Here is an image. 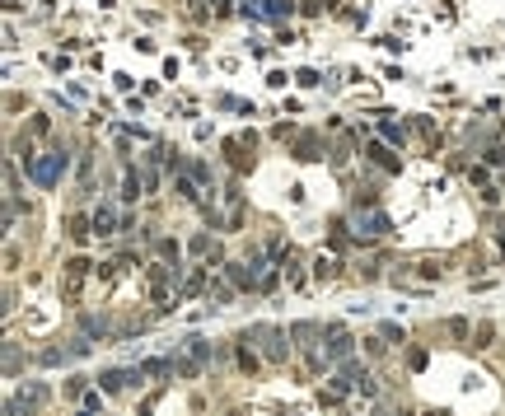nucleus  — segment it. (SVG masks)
<instances>
[{
    "mask_svg": "<svg viewBox=\"0 0 505 416\" xmlns=\"http://www.w3.org/2000/svg\"><path fill=\"white\" fill-rule=\"evenodd\" d=\"M131 379H141V374H131V370H108V374H103V388H108V393H122Z\"/></svg>",
    "mask_w": 505,
    "mask_h": 416,
    "instance_id": "f257e3e1",
    "label": "nucleus"
},
{
    "mask_svg": "<svg viewBox=\"0 0 505 416\" xmlns=\"http://www.w3.org/2000/svg\"><path fill=\"white\" fill-rule=\"evenodd\" d=\"M332 271H337V262H332V258H318V262H314V276H318V281H327Z\"/></svg>",
    "mask_w": 505,
    "mask_h": 416,
    "instance_id": "6e6552de",
    "label": "nucleus"
},
{
    "mask_svg": "<svg viewBox=\"0 0 505 416\" xmlns=\"http://www.w3.org/2000/svg\"><path fill=\"white\" fill-rule=\"evenodd\" d=\"M370 159H374V164H384V169H398V159H393L389 150L379 146V141H374V146H370Z\"/></svg>",
    "mask_w": 505,
    "mask_h": 416,
    "instance_id": "0eeeda50",
    "label": "nucleus"
},
{
    "mask_svg": "<svg viewBox=\"0 0 505 416\" xmlns=\"http://www.w3.org/2000/svg\"><path fill=\"white\" fill-rule=\"evenodd\" d=\"M304 84V89H314V84H323V80H318V70H300V75H295Z\"/></svg>",
    "mask_w": 505,
    "mask_h": 416,
    "instance_id": "9d476101",
    "label": "nucleus"
},
{
    "mask_svg": "<svg viewBox=\"0 0 505 416\" xmlns=\"http://www.w3.org/2000/svg\"><path fill=\"white\" fill-rule=\"evenodd\" d=\"M379 131H384V141H389V146H407V126H403V122L384 117V122H379Z\"/></svg>",
    "mask_w": 505,
    "mask_h": 416,
    "instance_id": "f03ea898",
    "label": "nucleus"
},
{
    "mask_svg": "<svg viewBox=\"0 0 505 416\" xmlns=\"http://www.w3.org/2000/svg\"><path fill=\"white\" fill-rule=\"evenodd\" d=\"M286 80H290L286 70H271V75H267V84H271V89H286Z\"/></svg>",
    "mask_w": 505,
    "mask_h": 416,
    "instance_id": "4468645a",
    "label": "nucleus"
},
{
    "mask_svg": "<svg viewBox=\"0 0 505 416\" xmlns=\"http://www.w3.org/2000/svg\"><path fill=\"white\" fill-rule=\"evenodd\" d=\"M295 159H304V164H314V159H323V155H318V141H314V136H304L300 146H295Z\"/></svg>",
    "mask_w": 505,
    "mask_h": 416,
    "instance_id": "20e7f679",
    "label": "nucleus"
},
{
    "mask_svg": "<svg viewBox=\"0 0 505 416\" xmlns=\"http://www.w3.org/2000/svg\"><path fill=\"white\" fill-rule=\"evenodd\" d=\"M295 0H267V19H290Z\"/></svg>",
    "mask_w": 505,
    "mask_h": 416,
    "instance_id": "39448f33",
    "label": "nucleus"
},
{
    "mask_svg": "<svg viewBox=\"0 0 505 416\" xmlns=\"http://www.w3.org/2000/svg\"><path fill=\"white\" fill-rule=\"evenodd\" d=\"M492 337H496V327L482 323V327H477V341H472V346H492Z\"/></svg>",
    "mask_w": 505,
    "mask_h": 416,
    "instance_id": "1a4fd4ad",
    "label": "nucleus"
},
{
    "mask_svg": "<svg viewBox=\"0 0 505 416\" xmlns=\"http://www.w3.org/2000/svg\"><path fill=\"white\" fill-rule=\"evenodd\" d=\"M351 351V337L342 332V327H332V341H327V360H342Z\"/></svg>",
    "mask_w": 505,
    "mask_h": 416,
    "instance_id": "7ed1b4c3",
    "label": "nucleus"
},
{
    "mask_svg": "<svg viewBox=\"0 0 505 416\" xmlns=\"http://www.w3.org/2000/svg\"><path fill=\"white\" fill-rule=\"evenodd\" d=\"M239 365H244V370H258V356H253V351L244 346V351H239Z\"/></svg>",
    "mask_w": 505,
    "mask_h": 416,
    "instance_id": "f8f14e48",
    "label": "nucleus"
},
{
    "mask_svg": "<svg viewBox=\"0 0 505 416\" xmlns=\"http://www.w3.org/2000/svg\"><path fill=\"white\" fill-rule=\"evenodd\" d=\"M159 253H164L168 262H178V243H173V239H164V243H159Z\"/></svg>",
    "mask_w": 505,
    "mask_h": 416,
    "instance_id": "ddd939ff",
    "label": "nucleus"
},
{
    "mask_svg": "<svg viewBox=\"0 0 505 416\" xmlns=\"http://www.w3.org/2000/svg\"><path fill=\"white\" fill-rule=\"evenodd\" d=\"M487 159H492L496 169H505V146H492V150H487Z\"/></svg>",
    "mask_w": 505,
    "mask_h": 416,
    "instance_id": "9b49d317",
    "label": "nucleus"
},
{
    "mask_svg": "<svg viewBox=\"0 0 505 416\" xmlns=\"http://www.w3.org/2000/svg\"><path fill=\"white\" fill-rule=\"evenodd\" d=\"M112 220H117L112 206H99V211H94V229H99V234H112Z\"/></svg>",
    "mask_w": 505,
    "mask_h": 416,
    "instance_id": "423d86ee",
    "label": "nucleus"
}]
</instances>
